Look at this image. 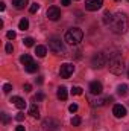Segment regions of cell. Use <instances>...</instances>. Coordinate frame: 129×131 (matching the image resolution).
Returning a JSON list of instances; mask_svg holds the SVG:
<instances>
[{"label": "cell", "mask_w": 129, "mask_h": 131, "mask_svg": "<svg viewBox=\"0 0 129 131\" xmlns=\"http://www.w3.org/2000/svg\"><path fill=\"white\" fill-rule=\"evenodd\" d=\"M47 17H49V20L56 21V20H59V17H61V11H59L56 6H50V8L47 9Z\"/></svg>", "instance_id": "9c48e42d"}, {"label": "cell", "mask_w": 129, "mask_h": 131, "mask_svg": "<svg viewBox=\"0 0 129 131\" xmlns=\"http://www.w3.org/2000/svg\"><path fill=\"white\" fill-rule=\"evenodd\" d=\"M12 5H14L17 9H23V8L28 5V0H12Z\"/></svg>", "instance_id": "d6986e66"}, {"label": "cell", "mask_w": 129, "mask_h": 131, "mask_svg": "<svg viewBox=\"0 0 129 131\" xmlns=\"http://www.w3.org/2000/svg\"><path fill=\"white\" fill-rule=\"evenodd\" d=\"M20 61H21V64L24 66V67H26V66H29L31 63H33L32 58H31V55H28V53L21 55V57H20Z\"/></svg>", "instance_id": "2e32d148"}, {"label": "cell", "mask_w": 129, "mask_h": 131, "mask_svg": "<svg viewBox=\"0 0 129 131\" xmlns=\"http://www.w3.org/2000/svg\"><path fill=\"white\" fill-rule=\"evenodd\" d=\"M29 114H31L32 117H35V119H40V110H38V107H36L35 104L29 107Z\"/></svg>", "instance_id": "5bb4252c"}, {"label": "cell", "mask_w": 129, "mask_h": 131, "mask_svg": "<svg viewBox=\"0 0 129 131\" xmlns=\"http://www.w3.org/2000/svg\"><path fill=\"white\" fill-rule=\"evenodd\" d=\"M23 43H24V46L31 47V46H33V38H31V37H28V38H24V40H23Z\"/></svg>", "instance_id": "484cf974"}, {"label": "cell", "mask_w": 129, "mask_h": 131, "mask_svg": "<svg viewBox=\"0 0 129 131\" xmlns=\"http://www.w3.org/2000/svg\"><path fill=\"white\" fill-rule=\"evenodd\" d=\"M81 122H82V119H81L79 116H74V117L71 119V125H73V127H79Z\"/></svg>", "instance_id": "603a6c76"}, {"label": "cell", "mask_w": 129, "mask_h": 131, "mask_svg": "<svg viewBox=\"0 0 129 131\" xmlns=\"http://www.w3.org/2000/svg\"><path fill=\"white\" fill-rule=\"evenodd\" d=\"M103 5V0H85V8L88 11H97Z\"/></svg>", "instance_id": "ba28073f"}, {"label": "cell", "mask_w": 129, "mask_h": 131, "mask_svg": "<svg viewBox=\"0 0 129 131\" xmlns=\"http://www.w3.org/2000/svg\"><path fill=\"white\" fill-rule=\"evenodd\" d=\"M2 121H3V124H9V116L6 113H3L2 114Z\"/></svg>", "instance_id": "1f68e13d"}, {"label": "cell", "mask_w": 129, "mask_h": 131, "mask_svg": "<svg viewBox=\"0 0 129 131\" xmlns=\"http://www.w3.org/2000/svg\"><path fill=\"white\" fill-rule=\"evenodd\" d=\"M49 49L53 53H56V55H64L65 53V47H64V44H62V41L59 38H56V37H53V38L49 40Z\"/></svg>", "instance_id": "277c9868"}, {"label": "cell", "mask_w": 129, "mask_h": 131, "mask_svg": "<svg viewBox=\"0 0 129 131\" xmlns=\"http://www.w3.org/2000/svg\"><path fill=\"white\" fill-rule=\"evenodd\" d=\"M56 96H58V99H61V101H65L67 96H68L67 89H65V87H59V89H58V92H56Z\"/></svg>", "instance_id": "4fadbf2b"}, {"label": "cell", "mask_w": 129, "mask_h": 131, "mask_svg": "<svg viewBox=\"0 0 129 131\" xmlns=\"http://www.w3.org/2000/svg\"><path fill=\"white\" fill-rule=\"evenodd\" d=\"M109 72L111 73H114V75H122L123 73V70H125V61H123V58L122 57H119V55H115V57H112L111 60H109Z\"/></svg>", "instance_id": "3957f363"}, {"label": "cell", "mask_w": 129, "mask_h": 131, "mask_svg": "<svg viewBox=\"0 0 129 131\" xmlns=\"http://www.w3.org/2000/svg\"><path fill=\"white\" fill-rule=\"evenodd\" d=\"M108 63V57L103 53V52H99L96 53L93 58H91V66L94 67V69H102V67H105Z\"/></svg>", "instance_id": "5b68a950"}, {"label": "cell", "mask_w": 129, "mask_h": 131, "mask_svg": "<svg viewBox=\"0 0 129 131\" xmlns=\"http://www.w3.org/2000/svg\"><path fill=\"white\" fill-rule=\"evenodd\" d=\"M5 8H6V6H5V3H3V2H0V11H5Z\"/></svg>", "instance_id": "74e56055"}, {"label": "cell", "mask_w": 129, "mask_h": 131, "mask_svg": "<svg viewBox=\"0 0 129 131\" xmlns=\"http://www.w3.org/2000/svg\"><path fill=\"white\" fill-rule=\"evenodd\" d=\"M71 93H73V95H76V96H81V95H82V89H81V87H78V85H74V87L71 89Z\"/></svg>", "instance_id": "cb8c5ba5"}, {"label": "cell", "mask_w": 129, "mask_h": 131, "mask_svg": "<svg viewBox=\"0 0 129 131\" xmlns=\"http://www.w3.org/2000/svg\"><path fill=\"white\" fill-rule=\"evenodd\" d=\"M70 2H71V0H61V3H62L64 6H68V5H70Z\"/></svg>", "instance_id": "8d00e7d4"}, {"label": "cell", "mask_w": 129, "mask_h": 131, "mask_svg": "<svg viewBox=\"0 0 129 131\" xmlns=\"http://www.w3.org/2000/svg\"><path fill=\"white\" fill-rule=\"evenodd\" d=\"M106 104V99L105 98H96L94 101H91V107H102Z\"/></svg>", "instance_id": "e0dca14e"}, {"label": "cell", "mask_w": 129, "mask_h": 131, "mask_svg": "<svg viewBox=\"0 0 129 131\" xmlns=\"http://www.w3.org/2000/svg\"><path fill=\"white\" fill-rule=\"evenodd\" d=\"M24 69H26V70H28L29 73H35V72L38 70V64H35V63H31L29 66H26Z\"/></svg>", "instance_id": "7402d4cb"}, {"label": "cell", "mask_w": 129, "mask_h": 131, "mask_svg": "<svg viewBox=\"0 0 129 131\" xmlns=\"http://www.w3.org/2000/svg\"><path fill=\"white\" fill-rule=\"evenodd\" d=\"M15 119H17V121H18V122H21V121H23V119H24V114H23V113H18V114H17V116H15Z\"/></svg>", "instance_id": "836d02e7"}, {"label": "cell", "mask_w": 129, "mask_h": 131, "mask_svg": "<svg viewBox=\"0 0 129 131\" xmlns=\"http://www.w3.org/2000/svg\"><path fill=\"white\" fill-rule=\"evenodd\" d=\"M128 85L126 84H122V85H119V89H117V93L120 95V96H126L128 95Z\"/></svg>", "instance_id": "ffe728a7"}, {"label": "cell", "mask_w": 129, "mask_h": 131, "mask_svg": "<svg viewBox=\"0 0 129 131\" xmlns=\"http://www.w3.org/2000/svg\"><path fill=\"white\" fill-rule=\"evenodd\" d=\"M84 38V32L79 29V28H73L70 29L68 32L65 34V41L70 44V46H78Z\"/></svg>", "instance_id": "7a4b0ae2"}, {"label": "cell", "mask_w": 129, "mask_h": 131, "mask_svg": "<svg viewBox=\"0 0 129 131\" xmlns=\"http://www.w3.org/2000/svg\"><path fill=\"white\" fill-rule=\"evenodd\" d=\"M43 81H44V79H43V76H38V78H36V84H40V85H41V84H43Z\"/></svg>", "instance_id": "e575fe53"}, {"label": "cell", "mask_w": 129, "mask_h": 131, "mask_svg": "<svg viewBox=\"0 0 129 131\" xmlns=\"http://www.w3.org/2000/svg\"><path fill=\"white\" fill-rule=\"evenodd\" d=\"M112 114H114L115 117H125V116H126V108H125L123 105H120V104H115V105L112 107Z\"/></svg>", "instance_id": "8fae6325"}, {"label": "cell", "mask_w": 129, "mask_h": 131, "mask_svg": "<svg viewBox=\"0 0 129 131\" xmlns=\"http://www.w3.org/2000/svg\"><path fill=\"white\" fill-rule=\"evenodd\" d=\"M112 18H114L112 14H111L109 11H105V14H103V23H105V25H111V23H112Z\"/></svg>", "instance_id": "ac0fdd59"}, {"label": "cell", "mask_w": 129, "mask_h": 131, "mask_svg": "<svg viewBox=\"0 0 129 131\" xmlns=\"http://www.w3.org/2000/svg\"><path fill=\"white\" fill-rule=\"evenodd\" d=\"M73 72H74V66L70 64V63H64V64H61V69H59V75H61V78H70L71 75H73Z\"/></svg>", "instance_id": "8992f818"}, {"label": "cell", "mask_w": 129, "mask_h": 131, "mask_svg": "<svg viewBox=\"0 0 129 131\" xmlns=\"http://www.w3.org/2000/svg\"><path fill=\"white\" fill-rule=\"evenodd\" d=\"M35 53H36V57H40V58L46 57V53H47V49H46V46H36V49H35Z\"/></svg>", "instance_id": "9a60e30c"}, {"label": "cell", "mask_w": 129, "mask_h": 131, "mask_svg": "<svg viewBox=\"0 0 129 131\" xmlns=\"http://www.w3.org/2000/svg\"><path fill=\"white\" fill-rule=\"evenodd\" d=\"M49 2H53V0H49Z\"/></svg>", "instance_id": "ab89813d"}, {"label": "cell", "mask_w": 129, "mask_h": 131, "mask_svg": "<svg viewBox=\"0 0 129 131\" xmlns=\"http://www.w3.org/2000/svg\"><path fill=\"white\" fill-rule=\"evenodd\" d=\"M38 9H40V5H38V3H32L31 8H29V12H31V14H35Z\"/></svg>", "instance_id": "d4e9b609"}, {"label": "cell", "mask_w": 129, "mask_h": 131, "mask_svg": "<svg viewBox=\"0 0 129 131\" xmlns=\"http://www.w3.org/2000/svg\"><path fill=\"white\" fill-rule=\"evenodd\" d=\"M43 127H44V130L46 131H58L61 125L58 124V121L49 117V119H44V121H43Z\"/></svg>", "instance_id": "52a82bcc"}, {"label": "cell", "mask_w": 129, "mask_h": 131, "mask_svg": "<svg viewBox=\"0 0 129 131\" xmlns=\"http://www.w3.org/2000/svg\"><path fill=\"white\" fill-rule=\"evenodd\" d=\"M102 92H103V87H102V84H100L99 81H93V82L90 84V93H91V95L99 96V95H102Z\"/></svg>", "instance_id": "30bf717a"}, {"label": "cell", "mask_w": 129, "mask_h": 131, "mask_svg": "<svg viewBox=\"0 0 129 131\" xmlns=\"http://www.w3.org/2000/svg\"><path fill=\"white\" fill-rule=\"evenodd\" d=\"M128 29V18L125 14L122 12H117L115 17L112 18V23H111V31L114 34H125Z\"/></svg>", "instance_id": "6da1fadb"}, {"label": "cell", "mask_w": 129, "mask_h": 131, "mask_svg": "<svg viewBox=\"0 0 129 131\" xmlns=\"http://www.w3.org/2000/svg\"><path fill=\"white\" fill-rule=\"evenodd\" d=\"M128 76H129V70H128Z\"/></svg>", "instance_id": "f35d334b"}, {"label": "cell", "mask_w": 129, "mask_h": 131, "mask_svg": "<svg viewBox=\"0 0 129 131\" xmlns=\"http://www.w3.org/2000/svg\"><path fill=\"white\" fill-rule=\"evenodd\" d=\"M11 102H12L17 108H20V110H23V108L26 107V101H24L23 98H20V96H12Z\"/></svg>", "instance_id": "7c38bea8"}, {"label": "cell", "mask_w": 129, "mask_h": 131, "mask_svg": "<svg viewBox=\"0 0 129 131\" xmlns=\"http://www.w3.org/2000/svg\"><path fill=\"white\" fill-rule=\"evenodd\" d=\"M6 37H8V38H9V40H14V38H15V37H17V34L14 32V31H9V32L6 34Z\"/></svg>", "instance_id": "f546056e"}, {"label": "cell", "mask_w": 129, "mask_h": 131, "mask_svg": "<svg viewBox=\"0 0 129 131\" xmlns=\"http://www.w3.org/2000/svg\"><path fill=\"white\" fill-rule=\"evenodd\" d=\"M5 50H6V53H12V50H14L12 44H11V43H8V44L5 46Z\"/></svg>", "instance_id": "83f0119b"}, {"label": "cell", "mask_w": 129, "mask_h": 131, "mask_svg": "<svg viewBox=\"0 0 129 131\" xmlns=\"http://www.w3.org/2000/svg\"><path fill=\"white\" fill-rule=\"evenodd\" d=\"M15 131H26V128H24L23 125H18V127L15 128Z\"/></svg>", "instance_id": "d590c367"}, {"label": "cell", "mask_w": 129, "mask_h": 131, "mask_svg": "<svg viewBox=\"0 0 129 131\" xmlns=\"http://www.w3.org/2000/svg\"><path fill=\"white\" fill-rule=\"evenodd\" d=\"M28 28H29V20H28V18H21V20H20V23H18V29L26 31Z\"/></svg>", "instance_id": "44dd1931"}, {"label": "cell", "mask_w": 129, "mask_h": 131, "mask_svg": "<svg viewBox=\"0 0 129 131\" xmlns=\"http://www.w3.org/2000/svg\"><path fill=\"white\" fill-rule=\"evenodd\" d=\"M11 90H12V84H5V85H3V92H5V93H9Z\"/></svg>", "instance_id": "f1b7e54d"}, {"label": "cell", "mask_w": 129, "mask_h": 131, "mask_svg": "<svg viewBox=\"0 0 129 131\" xmlns=\"http://www.w3.org/2000/svg\"><path fill=\"white\" fill-rule=\"evenodd\" d=\"M44 98H46L44 93H36L35 98H33V101H35V102H41V101H44Z\"/></svg>", "instance_id": "4316f807"}, {"label": "cell", "mask_w": 129, "mask_h": 131, "mask_svg": "<svg viewBox=\"0 0 129 131\" xmlns=\"http://www.w3.org/2000/svg\"><path fill=\"white\" fill-rule=\"evenodd\" d=\"M68 110H70V113H76V111H78V105H76V104H71V105L68 107Z\"/></svg>", "instance_id": "4dcf8cb0"}, {"label": "cell", "mask_w": 129, "mask_h": 131, "mask_svg": "<svg viewBox=\"0 0 129 131\" xmlns=\"http://www.w3.org/2000/svg\"><path fill=\"white\" fill-rule=\"evenodd\" d=\"M23 89H24V92H28V93H29V92L32 90V85H31V84H24V85H23Z\"/></svg>", "instance_id": "d6a6232c"}]
</instances>
